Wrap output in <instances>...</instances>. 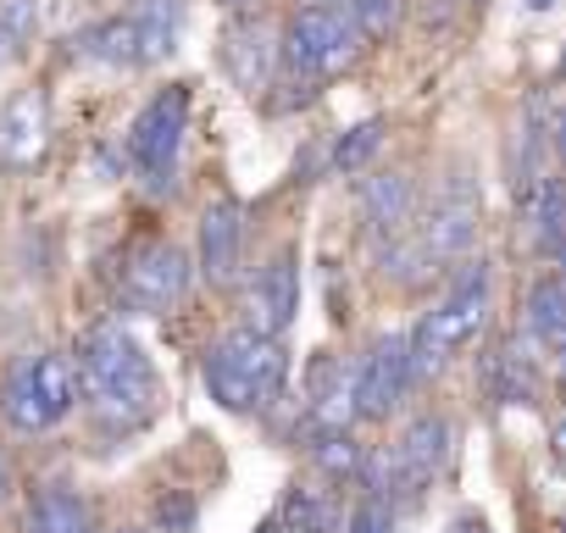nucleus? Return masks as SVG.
<instances>
[{
  "mask_svg": "<svg viewBox=\"0 0 566 533\" xmlns=\"http://www.w3.org/2000/svg\"><path fill=\"white\" fill-rule=\"evenodd\" d=\"M73 373H78V400H90L101 428L134 433L156 417L161 400L156 367L123 323H95L73 351Z\"/></svg>",
  "mask_w": 566,
  "mask_h": 533,
  "instance_id": "1",
  "label": "nucleus"
},
{
  "mask_svg": "<svg viewBox=\"0 0 566 533\" xmlns=\"http://www.w3.org/2000/svg\"><path fill=\"white\" fill-rule=\"evenodd\" d=\"M200 378H206V395L222 411L255 417L272 400H283V384H290V351H283V339H272V334L233 328V334H222L206 351Z\"/></svg>",
  "mask_w": 566,
  "mask_h": 533,
  "instance_id": "2",
  "label": "nucleus"
},
{
  "mask_svg": "<svg viewBox=\"0 0 566 533\" xmlns=\"http://www.w3.org/2000/svg\"><path fill=\"white\" fill-rule=\"evenodd\" d=\"M483 317H489V266L467 261L450 279V295L433 312H422V323L411 328V384H433L455 362V351L483 328Z\"/></svg>",
  "mask_w": 566,
  "mask_h": 533,
  "instance_id": "3",
  "label": "nucleus"
},
{
  "mask_svg": "<svg viewBox=\"0 0 566 533\" xmlns=\"http://www.w3.org/2000/svg\"><path fill=\"white\" fill-rule=\"evenodd\" d=\"M78 406V373L62 351H34L0 378V417L12 433H45Z\"/></svg>",
  "mask_w": 566,
  "mask_h": 533,
  "instance_id": "4",
  "label": "nucleus"
},
{
  "mask_svg": "<svg viewBox=\"0 0 566 533\" xmlns=\"http://www.w3.org/2000/svg\"><path fill=\"white\" fill-rule=\"evenodd\" d=\"M361 29L345 18V7H295L290 29H283V67L290 79L323 84L339 79L356 56H361Z\"/></svg>",
  "mask_w": 566,
  "mask_h": 533,
  "instance_id": "5",
  "label": "nucleus"
},
{
  "mask_svg": "<svg viewBox=\"0 0 566 533\" xmlns=\"http://www.w3.org/2000/svg\"><path fill=\"white\" fill-rule=\"evenodd\" d=\"M189 101H195L189 84H167L145 101V112L128 128V161L150 189H172V167H178V150L189 134Z\"/></svg>",
  "mask_w": 566,
  "mask_h": 533,
  "instance_id": "6",
  "label": "nucleus"
},
{
  "mask_svg": "<svg viewBox=\"0 0 566 533\" xmlns=\"http://www.w3.org/2000/svg\"><path fill=\"white\" fill-rule=\"evenodd\" d=\"M189 279H195L189 255H184L178 244H167V239H150V244H139V250L128 255L123 284H117V301H123L128 312L156 317V312H172V306L189 295Z\"/></svg>",
  "mask_w": 566,
  "mask_h": 533,
  "instance_id": "7",
  "label": "nucleus"
},
{
  "mask_svg": "<svg viewBox=\"0 0 566 533\" xmlns=\"http://www.w3.org/2000/svg\"><path fill=\"white\" fill-rule=\"evenodd\" d=\"M411 395V334H384L356 362V417L384 422Z\"/></svg>",
  "mask_w": 566,
  "mask_h": 533,
  "instance_id": "8",
  "label": "nucleus"
},
{
  "mask_svg": "<svg viewBox=\"0 0 566 533\" xmlns=\"http://www.w3.org/2000/svg\"><path fill=\"white\" fill-rule=\"evenodd\" d=\"M417 233H422L433 266L467 261V250H472V239H478V189H472L467 173H450V178H444V189L433 195V206H428V217H422Z\"/></svg>",
  "mask_w": 566,
  "mask_h": 533,
  "instance_id": "9",
  "label": "nucleus"
},
{
  "mask_svg": "<svg viewBox=\"0 0 566 533\" xmlns=\"http://www.w3.org/2000/svg\"><path fill=\"white\" fill-rule=\"evenodd\" d=\"M295 312H301V266H295V250H277L244 290V328L283 339Z\"/></svg>",
  "mask_w": 566,
  "mask_h": 533,
  "instance_id": "10",
  "label": "nucleus"
},
{
  "mask_svg": "<svg viewBox=\"0 0 566 533\" xmlns=\"http://www.w3.org/2000/svg\"><path fill=\"white\" fill-rule=\"evenodd\" d=\"M538 345L527 334L489 345V356L478 362V384L494 406H538Z\"/></svg>",
  "mask_w": 566,
  "mask_h": 533,
  "instance_id": "11",
  "label": "nucleus"
},
{
  "mask_svg": "<svg viewBox=\"0 0 566 533\" xmlns=\"http://www.w3.org/2000/svg\"><path fill=\"white\" fill-rule=\"evenodd\" d=\"M45 145H51V106L40 90H18L0 106V167L29 173L45 161Z\"/></svg>",
  "mask_w": 566,
  "mask_h": 533,
  "instance_id": "12",
  "label": "nucleus"
},
{
  "mask_svg": "<svg viewBox=\"0 0 566 533\" xmlns=\"http://www.w3.org/2000/svg\"><path fill=\"white\" fill-rule=\"evenodd\" d=\"M277 62H283V45H277V34L261 23V12H255V18H233V23H228V34H222V67L233 73V84H239L244 95L272 90Z\"/></svg>",
  "mask_w": 566,
  "mask_h": 533,
  "instance_id": "13",
  "label": "nucleus"
},
{
  "mask_svg": "<svg viewBox=\"0 0 566 533\" xmlns=\"http://www.w3.org/2000/svg\"><path fill=\"white\" fill-rule=\"evenodd\" d=\"M356 422V362L317 356L306 373V422L301 428H350Z\"/></svg>",
  "mask_w": 566,
  "mask_h": 533,
  "instance_id": "14",
  "label": "nucleus"
},
{
  "mask_svg": "<svg viewBox=\"0 0 566 533\" xmlns=\"http://www.w3.org/2000/svg\"><path fill=\"white\" fill-rule=\"evenodd\" d=\"M522 233L533 255H560L566 250V178H522Z\"/></svg>",
  "mask_w": 566,
  "mask_h": 533,
  "instance_id": "15",
  "label": "nucleus"
},
{
  "mask_svg": "<svg viewBox=\"0 0 566 533\" xmlns=\"http://www.w3.org/2000/svg\"><path fill=\"white\" fill-rule=\"evenodd\" d=\"M239 255H244V206L239 200H211L206 217H200V273L211 284H233Z\"/></svg>",
  "mask_w": 566,
  "mask_h": 533,
  "instance_id": "16",
  "label": "nucleus"
},
{
  "mask_svg": "<svg viewBox=\"0 0 566 533\" xmlns=\"http://www.w3.org/2000/svg\"><path fill=\"white\" fill-rule=\"evenodd\" d=\"M361 217H367L373 239H389V233L411 228L417 222V189H411V178L406 173H373L361 184Z\"/></svg>",
  "mask_w": 566,
  "mask_h": 533,
  "instance_id": "17",
  "label": "nucleus"
},
{
  "mask_svg": "<svg viewBox=\"0 0 566 533\" xmlns=\"http://www.w3.org/2000/svg\"><path fill=\"white\" fill-rule=\"evenodd\" d=\"M522 334L538 351L566 345V284H560V273L527 284V295H522Z\"/></svg>",
  "mask_w": 566,
  "mask_h": 533,
  "instance_id": "18",
  "label": "nucleus"
},
{
  "mask_svg": "<svg viewBox=\"0 0 566 533\" xmlns=\"http://www.w3.org/2000/svg\"><path fill=\"white\" fill-rule=\"evenodd\" d=\"M272 516L290 533H339L345 527V511H339L334 489H317V483H295Z\"/></svg>",
  "mask_w": 566,
  "mask_h": 533,
  "instance_id": "19",
  "label": "nucleus"
},
{
  "mask_svg": "<svg viewBox=\"0 0 566 533\" xmlns=\"http://www.w3.org/2000/svg\"><path fill=\"white\" fill-rule=\"evenodd\" d=\"M134 29H139V56L145 67L150 62H167L178 51V34H184V0H134Z\"/></svg>",
  "mask_w": 566,
  "mask_h": 533,
  "instance_id": "20",
  "label": "nucleus"
},
{
  "mask_svg": "<svg viewBox=\"0 0 566 533\" xmlns=\"http://www.w3.org/2000/svg\"><path fill=\"white\" fill-rule=\"evenodd\" d=\"M90 505L84 494H73L67 483H45L29 500V533H90Z\"/></svg>",
  "mask_w": 566,
  "mask_h": 533,
  "instance_id": "21",
  "label": "nucleus"
},
{
  "mask_svg": "<svg viewBox=\"0 0 566 533\" xmlns=\"http://www.w3.org/2000/svg\"><path fill=\"white\" fill-rule=\"evenodd\" d=\"M78 56L84 62H101V67H145L134 18H106L90 34H78Z\"/></svg>",
  "mask_w": 566,
  "mask_h": 533,
  "instance_id": "22",
  "label": "nucleus"
},
{
  "mask_svg": "<svg viewBox=\"0 0 566 533\" xmlns=\"http://www.w3.org/2000/svg\"><path fill=\"white\" fill-rule=\"evenodd\" d=\"M378 266H384L389 284H428L433 279V255H428L422 233H411V228L378 239Z\"/></svg>",
  "mask_w": 566,
  "mask_h": 533,
  "instance_id": "23",
  "label": "nucleus"
},
{
  "mask_svg": "<svg viewBox=\"0 0 566 533\" xmlns=\"http://www.w3.org/2000/svg\"><path fill=\"white\" fill-rule=\"evenodd\" d=\"M384 150V123L378 117H367V123H356L339 145H334V167L339 173H367V161Z\"/></svg>",
  "mask_w": 566,
  "mask_h": 533,
  "instance_id": "24",
  "label": "nucleus"
},
{
  "mask_svg": "<svg viewBox=\"0 0 566 533\" xmlns=\"http://www.w3.org/2000/svg\"><path fill=\"white\" fill-rule=\"evenodd\" d=\"M339 7L361 29V40H389L400 29V0H339Z\"/></svg>",
  "mask_w": 566,
  "mask_h": 533,
  "instance_id": "25",
  "label": "nucleus"
},
{
  "mask_svg": "<svg viewBox=\"0 0 566 533\" xmlns=\"http://www.w3.org/2000/svg\"><path fill=\"white\" fill-rule=\"evenodd\" d=\"M195 494L189 489H167L156 500V533H195Z\"/></svg>",
  "mask_w": 566,
  "mask_h": 533,
  "instance_id": "26",
  "label": "nucleus"
},
{
  "mask_svg": "<svg viewBox=\"0 0 566 533\" xmlns=\"http://www.w3.org/2000/svg\"><path fill=\"white\" fill-rule=\"evenodd\" d=\"M339 533H395V505L384 494H361Z\"/></svg>",
  "mask_w": 566,
  "mask_h": 533,
  "instance_id": "27",
  "label": "nucleus"
},
{
  "mask_svg": "<svg viewBox=\"0 0 566 533\" xmlns=\"http://www.w3.org/2000/svg\"><path fill=\"white\" fill-rule=\"evenodd\" d=\"M34 18H40V12H34V0H0V23H7L18 40L34 34Z\"/></svg>",
  "mask_w": 566,
  "mask_h": 533,
  "instance_id": "28",
  "label": "nucleus"
},
{
  "mask_svg": "<svg viewBox=\"0 0 566 533\" xmlns=\"http://www.w3.org/2000/svg\"><path fill=\"white\" fill-rule=\"evenodd\" d=\"M217 7H222V12H233V18H255V12L266 7V0H217Z\"/></svg>",
  "mask_w": 566,
  "mask_h": 533,
  "instance_id": "29",
  "label": "nucleus"
},
{
  "mask_svg": "<svg viewBox=\"0 0 566 533\" xmlns=\"http://www.w3.org/2000/svg\"><path fill=\"white\" fill-rule=\"evenodd\" d=\"M18 45H23V40H18V34H12L7 23H0V67H7V62L18 56Z\"/></svg>",
  "mask_w": 566,
  "mask_h": 533,
  "instance_id": "30",
  "label": "nucleus"
},
{
  "mask_svg": "<svg viewBox=\"0 0 566 533\" xmlns=\"http://www.w3.org/2000/svg\"><path fill=\"white\" fill-rule=\"evenodd\" d=\"M549 450H555V461H566V417L549 428Z\"/></svg>",
  "mask_w": 566,
  "mask_h": 533,
  "instance_id": "31",
  "label": "nucleus"
},
{
  "mask_svg": "<svg viewBox=\"0 0 566 533\" xmlns=\"http://www.w3.org/2000/svg\"><path fill=\"white\" fill-rule=\"evenodd\" d=\"M549 139H555V156H560V167H566V112L555 117V134H549Z\"/></svg>",
  "mask_w": 566,
  "mask_h": 533,
  "instance_id": "32",
  "label": "nucleus"
},
{
  "mask_svg": "<svg viewBox=\"0 0 566 533\" xmlns=\"http://www.w3.org/2000/svg\"><path fill=\"white\" fill-rule=\"evenodd\" d=\"M444 533H489V527H483V522H478V516H461V522H450V527H444Z\"/></svg>",
  "mask_w": 566,
  "mask_h": 533,
  "instance_id": "33",
  "label": "nucleus"
},
{
  "mask_svg": "<svg viewBox=\"0 0 566 533\" xmlns=\"http://www.w3.org/2000/svg\"><path fill=\"white\" fill-rule=\"evenodd\" d=\"M549 362H555V378H560V389H566V345H555V356H549Z\"/></svg>",
  "mask_w": 566,
  "mask_h": 533,
  "instance_id": "34",
  "label": "nucleus"
},
{
  "mask_svg": "<svg viewBox=\"0 0 566 533\" xmlns=\"http://www.w3.org/2000/svg\"><path fill=\"white\" fill-rule=\"evenodd\" d=\"M12 494V467H7V456H0V500Z\"/></svg>",
  "mask_w": 566,
  "mask_h": 533,
  "instance_id": "35",
  "label": "nucleus"
},
{
  "mask_svg": "<svg viewBox=\"0 0 566 533\" xmlns=\"http://www.w3.org/2000/svg\"><path fill=\"white\" fill-rule=\"evenodd\" d=\"M255 533H290V527H283V522H277V516H266V522H261V527H255Z\"/></svg>",
  "mask_w": 566,
  "mask_h": 533,
  "instance_id": "36",
  "label": "nucleus"
},
{
  "mask_svg": "<svg viewBox=\"0 0 566 533\" xmlns=\"http://www.w3.org/2000/svg\"><path fill=\"white\" fill-rule=\"evenodd\" d=\"M527 7H533V12H549V7H555V0H527Z\"/></svg>",
  "mask_w": 566,
  "mask_h": 533,
  "instance_id": "37",
  "label": "nucleus"
},
{
  "mask_svg": "<svg viewBox=\"0 0 566 533\" xmlns=\"http://www.w3.org/2000/svg\"><path fill=\"white\" fill-rule=\"evenodd\" d=\"M117 533H139V527H117Z\"/></svg>",
  "mask_w": 566,
  "mask_h": 533,
  "instance_id": "38",
  "label": "nucleus"
},
{
  "mask_svg": "<svg viewBox=\"0 0 566 533\" xmlns=\"http://www.w3.org/2000/svg\"><path fill=\"white\" fill-rule=\"evenodd\" d=\"M560 533H566V522H560Z\"/></svg>",
  "mask_w": 566,
  "mask_h": 533,
  "instance_id": "39",
  "label": "nucleus"
}]
</instances>
